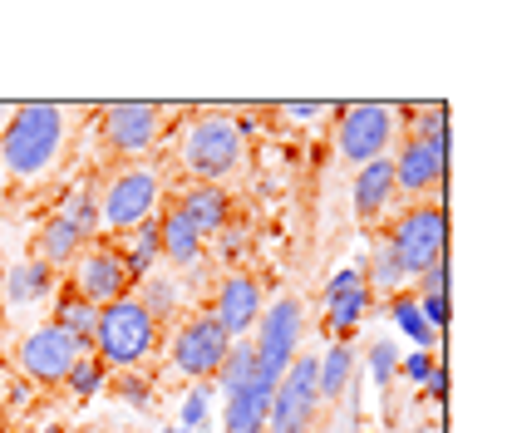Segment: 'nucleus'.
Here are the masks:
<instances>
[{
	"label": "nucleus",
	"mask_w": 512,
	"mask_h": 433,
	"mask_svg": "<svg viewBox=\"0 0 512 433\" xmlns=\"http://www.w3.org/2000/svg\"><path fill=\"white\" fill-rule=\"evenodd\" d=\"M158 350V320L138 306L133 296L99 310V330H94V360L104 370L133 374L148 355Z\"/></svg>",
	"instance_id": "f03ea898"
},
{
	"label": "nucleus",
	"mask_w": 512,
	"mask_h": 433,
	"mask_svg": "<svg viewBox=\"0 0 512 433\" xmlns=\"http://www.w3.org/2000/svg\"><path fill=\"white\" fill-rule=\"evenodd\" d=\"M207 399H212V389H207V384H197L188 399H183V409H178V424H183L188 433H197L202 424H207Z\"/></svg>",
	"instance_id": "473e14b6"
},
{
	"label": "nucleus",
	"mask_w": 512,
	"mask_h": 433,
	"mask_svg": "<svg viewBox=\"0 0 512 433\" xmlns=\"http://www.w3.org/2000/svg\"><path fill=\"white\" fill-rule=\"evenodd\" d=\"M320 355H296L291 370L276 379L271 389V409H266V433H311L320 414V389H316Z\"/></svg>",
	"instance_id": "423d86ee"
},
{
	"label": "nucleus",
	"mask_w": 512,
	"mask_h": 433,
	"mask_svg": "<svg viewBox=\"0 0 512 433\" xmlns=\"http://www.w3.org/2000/svg\"><path fill=\"white\" fill-rule=\"evenodd\" d=\"M84 247H89V242H84V237H79V232H74L64 217H50V222L40 227L35 256H40L45 266H55V271H60V266H69V261H74V256H79Z\"/></svg>",
	"instance_id": "5701e85b"
},
{
	"label": "nucleus",
	"mask_w": 512,
	"mask_h": 433,
	"mask_svg": "<svg viewBox=\"0 0 512 433\" xmlns=\"http://www.w3.org/2000/svg\"><path fill=\"white\" fill-rule=\"evenodd\" d=\"M183 217L192 222V232L207 242V237H217V232H227V212H232V202H227V192L217 183H197V187H183V197L173 202Z\"/></svg>",
	"instance_id": "2eb2a0df"
},
{
	"label": "nucleus",
	"mask_w": 512,
	"mask_h": 433,
	"mask_svg": "<svg viewBox=\"0 0 512 433\" xmlns=\"http://www.w3.org/2000/svg\"><path fill=\"white\" fill-rule=\"evenodd\" d=\"M45 433H64V429H45Z\"/></svg>",
	"instance_id": "a18cd8bd"
},
{
	"label": "nucleus",
	"mask_w": 512,
	"mask_h": 433,
	"mask_svg": "<svg viewBox=\"0 0 512 433\" xmlns=\"http://www.w3.org/2000/svg\"><path fill=\"white\" fill-rule=\"evenodd\" d=\"M384 242L394 251V261H399V271L414 281L419 271H429L434 261H444V242H448V217H444V202H414L389 232H384Z\"/></svg>",
	"instance_id": "7ed1b4c3"
},
{
	"label": "nucleus",
	"mask_w": 512,
	"mask_h": 433,
	"mask_svg": "<svg viewBox=\"0 0 512 433\" xmlns=\"http://www.w3.org/2000/svg\"><path fill=\"white\" fill-rule=\"evenodd\" d=\"M163 433H188V429H183V424H173V429H163Z\"/></svg>",
	"instance_id": "79ce46f5"
},
{
	"label": "nucleus",
	"mask_w": 512,
	"mask_h": 433,
	"mask_svg": "<svg viewBox=\"0 0 512 433\" xmlns=\"http://www.w3.org/2000/svg\"><path fill=\"white\" fill-rule=\"evenodd\" d=\"M394 163V192H429L448 183V143H419L404 138V148L389 158Z\"/></svg>",
	"instance_id": "ddd939ff"
},
{
	"label": "nucleus",
	"mask_w": 512,
	"mask_h": 433,
	"mask_svg": "<svg viewBox=\"0 0 512 433\" xmlns=\"http://www.w3.org/2000/svg\"><path fill=\"white\" fill-rule=\"evenodd\" d=\"M64 133H69V109L60 104L10 109V124L0 133V168H10L15 178H40L64 148Z\"/></svg>",
	"instance_id": "f257e3e1"
},
{
	"label": "nucleus",
	"mask_w": 512,
	"mask_h": 433,
	"mask_svg": "<svg viewBox=\"0 0 512 433\" xmlns=\"http://www.w3.org/2000/svg\"><path fill=\"white\" fill-rule=\"evenodd\" d=\"M350 379H355V345L335 340V345H330V350L320 355V365H316V389H320V399L340 404V399H345V389H350Z\"/></svg>",
	"instance_id": "aec40b11"
},
{
	"label": "nucleus",
	"mask_w": 512,
	"mask_h": 433,
	"mask_svg": "<svg viewBox=\"0 0 512 433\" xmlns=\"http://www.w3.org/2000/svg\"><path fill=\"white\" fill-rule=\"evenodd\" d=\"M55 325H60L64 335L89 355L94 350V330H99V306H89L84 296H74V291H64L60 296V310H55Z\"/></svg>",
	"instance_id": "412c9836"
},
{
	"label": "nucleus",
	"mask_w": 512,
	"mask_h": 433,
	"mask_svg": "<svg viewBox=\"0 0 512 433\" xmlns=\"http://www.w3.org/2000/svg\"><path fill=\"white\" fill-rule=\"evenodd\" d=\"M212 320L222 325L227 340H242L247 330H256V320H261V281L247 276V271H232V276L217 286Z\"/></svg>",
	"instance_id": "4468645a"
},
{
	"label": "nucleus",
	"mask_w": 512,
	"mask_h": 433,
	"mask_svg": "<svg viewBox=\"0 0 512 433\" xmlns=\"http://www.w3.org/2000/svg\"><path fill=\"white\" fill-rule=\"evenodd\" d=\"M340 404H345V409L330 419V429L325 433H360V394H355V379H350V389H345Z\"/></svg>",
	"instance_id": "72a5a7b5"
},
{
	"label": "nucleus",
	"mask_w": 512,
	"mask_h": 433,
	"mask_svg": "<svg viewBox=\"0 0 512 433\" xmlns=\"http://www.w3.org/2000/svg\"><path fill=\"white\" fill-rule=\"evenodd\" d=\"M158 256H163V237H158V222H143L138 227V237H133V247L124 251V271H128V281L138 286L153 266H158Z\"/></svg>",
	"instance_id": "a878e982"
},
{
	"label": "nucleus",
	"mask_w": 512,
	"mask_h": 433,
	"mask_svg": "<svg viewBox=\"0 0 512 433\" xmlns=\"http://www.w3.org/2000/svg\"><path fill=\"white\" fill-rule=\"evenodd\" d=\"M0 202H5V173H0Z\"/></svg>",
	"instance_id": "37998d69"
},
{
	"label": "nucleus",
	"mask_w": 512,
	"mask_h": 433,
	"mask_svg": "<svg viewBox=\"0 0 512 433\" xmlns=\"http://www.w3.org/2000/svg\"><path fill=\"white\" fill-rule=\"evenodd\" d=\"M153 207H158V173L153 168H124L104 187V222L114 232H133V227L153 222Z\"/></svg>",
	"instance_id": "9d476101"
},
{
	"label": "nucleus",
	"mask_w": 512,
	"mask_h": 433,
	"mask_svg": "<svg viewBox=\"0 0 512 433\" xmlns=\"http://www.w3.org/2000/svg\"><path fill=\"white\" fill-rule=\"evenodd\" d=\"M237 163H242V128L227 114L192 119L188 133H183V168L197 183H217V178L237 173Z\"/></svg>",
	"instance_id": "39448f33"
},
{
	"label": "nucleus",
	"mask_w": 512,
	"mask_h": 433,
	"mask_svg": "<svg viewBox=\"0 0 512 433\" xmlns=\"http://www.w3.org/2000/svg\"><path fill=\"white\" fill-rule=\"evenodd\" d=\"M306 335V306L296 296H281L271 310H261L256 320V384L276 389V379L291 370L296 350Z\"/></svg>",
	"instance_id": "20e7f679"
},
{
	"label": "nucleus",
	"mask_w": 512,
	"mask_h": 433,
	"mask_svg": "<svg viewBox=\"0 0 512 433\" xmlns=\"http://www.w3.org/2000/svg\"><path fill=\"white\" fill-rule=\"evenodd\" d=\"M424 389H429V399L444 409V399H448V374H444V360L434 355V370H429V379H424Z\"/></svg>",
	"instance_id": "58836bf2"
},
{
	"label": "nucleus",
	"mask_w": 512,
	"mask_h": 433,
	"mask_svg": "<svg viewBox=\"0 0 512 433\" xmlns=\"http://www.w3.org/2000/svg\"><path fill=\"white\" fill-rule=\"evenodd\" d=\"M5 114H10V109H5V104H0V119H5Z\"/></svg>",
	"instance_id": "c03bdc74"
},
{
	"label": "nucleus",
	"mask_w": 512,
	"mask_h": 433,
	"mask_svg": "<svg viewBox=\"0 0 512 433\" xmlns=\"http://www.w3.org/2000/svg\"><path fill=\"white\" fill-rule=\"evenodd\" d=\"M212 379H217V389H222V394H237V389H247V384L256 379V345H252V340H232Z\"/></svg>",
	"instance_id": "393cba45"
},
{
	"label": "nucleus",
	"mask_w": 512,
	"mask_h": 433,
	"mask_svg": "<svg viewBox=\"0 0 512 433\" xmlns=\"http://www.w3.org/2000/svg\"><path fill=\"white\" fill-rule=\"evenodd\" d=\"M266 409H271V389L252 379L247 389L227 394V414H222V429H227V433H266Z\"/></svg>",
	"instance_id": "a211bd4d"
},
{
	"label": "nucleus",
	"mask_w": 512,
	"mask_h": 433,
	"mask_svg": "<svg viewBox=\"0 0 512 433\" xmlns=\"http://www.w3.org/2000/svg\"><path fill=\"white\" fill-rule=\"evenodd\" d=\"M419 315H424V325H429L434 335H444V325H448V301H444V296H424V301H419Z\"/></svg>",
	"instance_id": "c9c22d12"
},
{
	"label": "nucleus",
	"mask_w": 512,
	"mask_h": 433,
	"mask_svg": "<svg viewBox=\"0 0 512 433\" xmlns=\"http://www.w3.org/2000/svg\"><path fill=\"white\" fill-rule=\"evenodd\" d=\"M242 247H247V237H242V227H227V232H217V256L232 266L237 256H242Z\"/></svg>",
	"instance_id": "4c0bfd02"
},
{
	"label": "nucleus",
	"mask_w": 512,
	"mask_h": 433,
	"mask_svg": "<svg viewBox=\"0 0 512 433\" xmlns=\"http://www.w3.org/2000/svg\"><path fill=\"white\" fill-rule=\"evenodd\" d=\"M50 291H55V266H45V261L35 256V261H20V266L5 271L0 301H10V306H35V301H45Z\"/></svg>",
	"instance_id": "dca6fc26"
},
{
	"label": "nucleus",
	"mask_w": 512,
	"mask_h": 433,
	"mask_svg": "<svg viewBox=\"0 0 512 433\" xmlns=\"http://www.w3.org/2000/svg\"><path fill=\"white\" fill-rule=\"evenodd\" d=\"M414 281H419V291H424V296H444V286H448V261H434V266H429V271H419Z\"/></svg>",
	"instance_id": "e433bc0d"
},
{
	"label": "nucleus",
	"mask_w": 512,
	"mask_h": 433,
	"mask_svg": "<svg viewBox=\"0 0 512 433\" xmlns=\"http://www.w3.org/2000/svg\"><path fill=\"white\" fill-rule=\"evenodd\" d=\"M55 217H64V222H69V227H74L84 242L99 232V202H94V192H89V187H74V192L60 202V212H55Z\"/></svg>",
	"instance_id": "bb28decb"
},
{
	"label": "nucleus",
	"mask_w": 512,
	"mask_h": 433,
	"mask_svg": "<svg viewBox=\"0 0 512 433\" xmlns=\"http://www.w3.org/2000/svg\"><path fill=\"white\" fill-rule=\"evenodd\" d=\"M114 394H119L124 404H133V409H148V404H153V384H148L138 370L119 374V379H114Z\"/></svg>",
	"instance_id": "2f4dec72"
},
{
	"label": "nucleus",
	"mask_w": 512,
	"mask_h": 433,
	"mask_svg": "<svg viewBox=\"0 0 512 433\" xmlns=\"http://www.w3.org/2000/svg\"><path fill=\"white\" fill-rule=\"evenodd\" d=\"M133 301L148 310L158 325H163V320H173V315H178V306H183L178 276H158V271H148V276L138 281V296H133Z\"/></svg>",
	"instance_id": "b1692460"
},
{
	"label": "nucleus",
	"mask_w": 512,
	"mask_h": 433,
	"mask_svg": "<svg viewBox=\"0 0 512 433\" xmlns=\"http://www.w3.org/2000/svg\"><path fill=\"white\" fill-rule=\"evenodd\" d=\"M429 370H434V350H414V355H404V365H399V374H404L414 389L429 379Z\"/></svg>",
	"instance_id": "f704fd0d"
},
{
	"label": "nucleus",
	"mask_w": 512,
	"mask_h": 433,
	"mask_svg": "<svg viewBox=\"0 0 512 433\" xmlns=\"http://www.w3.org/2000/svg\"><path fill=\"white\" fill-rule=\"evenodd\" d=\"M389 197H394V163L389 158L365 163L360 178H355V212H360V222H375L389 207Z\"/></svg>",
	"instance_id": "f3484780"
},
{
	"label": "nucleus",
	"mask_w": 512,
	"mask_h": 433,
	"mask_svg": "<svg viewBox=\"0 0 512 433\" xmlns=\"http://www.w3.org/2000/svg\"><path fill=\"white\" fill-rule=\"evenodd\" d=\"M439 429H444V424H429V429H419V424H414L409 433H439Z\"/></svg>",
	"instance_id": "a19ab883"
},
{
	"label": "nucleus",
	"mask_w": 512,
	"mask_h": 433,
	"mask_svg": "<svg viewBox=\"0 0 512 433\" xmlns=\"http://www.w3.org/2000/svg\"><path fill=\"white\" fill-rule=\"evenodd\" d=\"M370 374H375V389H389L394 384V374H399V350L380 340L375 350H370Z\"/></svg>",
	"instance_id": "7c9ffc66"
},
{
	"label": "nucleus",
	"mask_w": 512,
	"mask_h": 433,
	"mask_svg": "<svg viewBox=\"0 0 512 433\" xmlns=\"http://www.w3.org/2000/svg\"><path fill=\"white\" fill-rule=\"evenodd\" d=\"M409 138H419V143H448V104H419V109H409Z\"/></svg>",
	"instance_id": "c85d7f7f"
},
{
	"label": "nucleus",
	"mask_w": 512,
	"mask_h": 433,
	"mask_svg": "<svg viewBox=\"0 0 512 433\" xmlns=\"http://www.w3.org/2000/svg\"><path fill=\"white\" fill-rule=\"evenodd\" d=\"M79 355H84V350L64 335L55 320L35 325V330L20 340V370L30 374L35 384H64V374H69V365H74Z\"/></svg>",
	"instance_id": "f8f14e48"
},
{
	"label": "nucleus",
	"mask_w": 512,
	"mask_h": 433,
	"mask_svg": "<svg viewBox=\"0 0 512 433\" xmlns=\"http://www.w3.org/2000/svg\"><path fill=\"white\" fill-rule=\"evenodd\" d=\"M163 104H104L99 109V138L109 153L133 158V153H148L163 133Z\"/></svg>",
	"instance_id": "6e6552de"
},
{
	"label": "nucleus",
	"mask_w": 512,
	"mask_h": 433,
	"mask_svg": "<svg viewBox=\"0 0 512 433\" xmlns=\"http://www.w3.org/2000/svg\"><path fill=\"white\" fill-rule=\"evenodd\" d=\"M394 104H345L340 109V158L365 168L384 158L389 138H394Z\"/></svg>",
	"instance_id": "0eeeda50"
},
{
	"label": "nucleus",
	"mask_w": 512,
	"mask_h": 433,
	"mask_svg": "<svg viewBox=\"0 0 512 433\" xmlns=\"http://www.w3.org/2000/svg\"><path fill=\"white\" fill-rule=\"evenodd\" d=\"M128 271H124V251L119 247H84L79 256H74V296H84L89 306H114V301H124L128 296Z\"/></svg>",
	"instance_id": "1a4fd4ad"
},
{
	"label": "nucleus",
	"mask_w": 512,
	"mask_h": 433,
	"mask_svg": "<svg viewBox=\"0 0 512 433\" xmlns=\"http://www.w3.org/2000/svg\"><path fill=\"white\" fill-rule=\"evenodd\" d=\"M281 114H291V119H316V114H330V104H281Z\"/></svg>",
	"instance_id": "ea45409f"
},
{
	"label": "nucleus",
	"mask_w": 512,
	"mask_h": 433,
	"mask_svg": "<svg viewBox=\"0 0 512 433\" xmlns=\"http://www.w3.org/2000/svg\"><path fill=\"white\" fill-rule=\"evenodd\" d=\"M64 384H69V394H74V399H94V394L109 384V370H104V365L94 360V350H89V355H79V360L69 365Z\"/></svg>",
	"instance_id": "cd10ccee"
},
{
	"label": "nucleus",
	"mask_w": 512,
	"mask_h": 433,
	"mask_svg": "<svg viewBox=\"0 0 512 433\" xmlns=\"http://www.w3.org/2000/svg\"><path fill=\"white\" fill-rule=\"evenodd\" d=\"M158 237H163V256H168L178 271H197V266H202V237L192 232V222L178 207H168V217L158 222Z\"/></svg>",
	"instance_id": "6ab92c4d"
},
{
	"label": "nucleus",
	"mask_w": 512,
	"mask_h": 433,
	"mask_svg": "<svg viewBox=\"0 0 512 433\" xmlns=\"http://www.w3.org/2000/svg\"><path fill=\"white\" fill-rule=\"evenodd\" d=\"M375 306V296L365 291V286H350V291H335V296H325V330L330 335H350L360 320H365V310Z\"/></svg>",
	"instance_id": "4be33fe9"
},
{
	"label": "nucleus",
	"mask_w": 512,
	"mask_h": 433,
	"mask_svg": "<svg viewBox=\"0 0 512 433\" xmlns=\"http://www.w3.org/2000/svg\"><path fill=\"white\" fill-rule=\"evenodd\" d=\"M0 286H5V271H0Z\"/></svg>",
	"instance_id": "49530a36"
},
{
	"label": "nucleus",
	"mask_w": 512,
	"mask_h": 433,
	"mask_svg": "<svg viewBox=\"0 0 512 433\" xmlns=\"http://www.w3.org/2000/svg\"><path fill=\"white\" fill-rule=\"evenodd\" d=\"M394 320L414 335V350H439V335L424 325V315H419V306H414L409 296H399V301H394Z\"/></svg>",
	"instance_id": "c756f323"
},
{
	"label": "nucleus",
	"mask_w": 512,
	"mask_h": 433,
	"mask_svg": "<svg viewBox=\"0 0 512 433\" xmlns=\"http://www.w3.org/2000/svg\"><path fill=\"white\" fill-rule=\"evenodd\" d=\"M227 345L232 340L222 335L212 310H202V315L183 320V330L173 335V370L188 374V379H212L217 365H222V355H227Z\"/></svg>",
	"instance_id": "9b49d317"
}]
</instances>
